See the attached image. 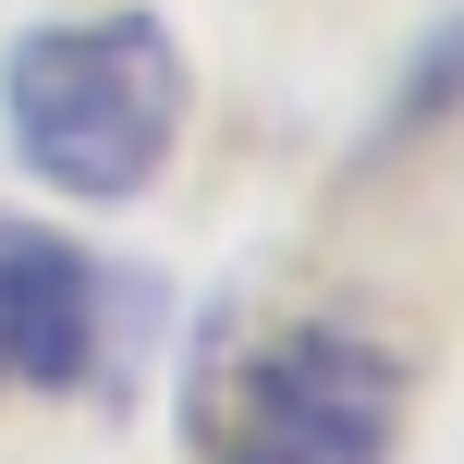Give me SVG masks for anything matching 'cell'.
I'll return each mask as SVG.
<instances>
[{
    "instance_id": "1",
    "label": "cell",
    "mask_w": 464,
    "mask_h": 464,
    "mask_svg": "<svg viewBox=\"0 0 464 464\" xmlns=\"http://www.w3.org/2000/svg\"><path fill=\"white\" fill-rule=\"evenodd\" d=\"M184 98L196 73L160 13H73V24H24L0 49V147L49 196H86V208H122L171 171Z\"/></svg>"
},
{
    "instance_id": "2",
    "label": "cell",
    "mask_w": 464,
    "mask_h": 464,
    "mask_svg": "<svg viewBox=\"0 0 464 464\" xmlns=\"http://www.w3.org/2000/svg\"><path fill=\"white\" fill-rule=\"evenodd\" d=\"M403 392H416L403 343L354 318H281L196 354L184 452L196 464H392Z\"/></svg>"
},
{
    "instance_id": "3",
    "label": "cell",
    "mask_w": 464,
    "mask_h": 464,
    "mask_svg": "<svg viewBox=\"0 0 464 464\" xmlns=\"http://www.w3.org/2000/svg\"><path fill=\"white\" fill-rule=\"evenodd\" d=\"M111 379V269L73 232L0 220V392H86Z\"/></svg>"
},
{
    "instance_id": "4",
    "label": "cell",
    "mask_w": 464,
    "mask_h": 464,
    "mask_svg": "<svg viewBox=\"0 0 464 464\" xmlns=\"http://www.w3.org/2000/svg\"><path fill=\"white\" fill-rule=\"evenodd\" d=\"M452 98H464V13L428 37V62L392 86V111H379V147H416V135H440L452 122Z\"/></svg>"
}]
</instances>
